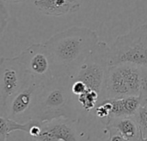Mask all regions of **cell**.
<instances>
[{
	"label": "cell",
	"mask_w": 147,
	"mask_h": 141,
	"mask_svg": "<svg viewBox=\"0 0 147 141\" xmlns=\"http://www.w3.org/2000/svg\"><path fill=\"white\" fill-rule=\"evenodd\" d=\"M98 34L86 27H71L44 42L53 77L75 78L87 56L98 44Z\"/></svg>",
	"instance_id": "obj_1"
},
{
	"label": "cell",
	"mask_w": 147,
	"mask_h": 141,
	"mask_svg": "<svg viewBox=\"0 0 147 141\" xmlns=\"http://www.w3.org/2000/svg\"><path fill=\"white\" fill-rule=\"evenodd\" d=\"M71 77H54L43 84L31 120L40 122L57 118H68L78 121V103L71 92Z\"/></svg>",
	"instance_id": "obj_2"
},
{
	"label": "cell",
	"mask_w": 147,
	"mask_h": 141,
	"mask_svg": "<svg viewBox=\"0 0 147 141\" xmlns=\"http://www.w3.org/2000/svg\"><path fill=\"white\" fill-rule=\"evenodd\" d=\"M147 67V23L119 35L109 48V65Z\"/></svg>",
	"instance_id": "obj_3"
},
{
	"label": "cell",
	"mask_w": 147,
	"mask_h": 141,
	"mask_svg": "<svg viewBox=\"0 0 147 141\" xmlns=\"http://www.w3.org/2000/svg\"><path fill=\"white\" fill-rule=\"evenodd\" d=\"M140 84L141 67L129 64L110 65L105 80L102 101L140 96Z\"/></svg>",
	"instance_id": "obj_4"
},
{
	"label": "cell",
	"mask_w": 147,
	"mask_h": 141,
	"mask_svg": "<svg viewBox=\"0 0 147 141\" xmlns=\"http://www.w3.org/2000/svg\"><path fill=\"white\" fill-rule=\"evenodd\" d=\"M109 48L110 47L106 42L99 41L81 65L74 78L84 82L88 89L99 93L101 101L107 73L110 66Z\"/></svg>",
	"instance_id": "obj_5"
},
{
	"label": "cell",
	"mask_w": 147,
	"mask_h": 141,
	"mask_svg": "<svg viewBox=\"0 0 147 141\" xmlns=\"http://www.w3.org/2000/svg\"><path fill=\"white\" fill-rule=\"evenodd\" d=\"M31 80L18 57L0 59V116L14 98Z\"/></svg>",
	"instance_id": "obj_6"
},
{
	"label": "cell",
	"mask_w": 147,
	"mask_h": 141,
	"mask_svg": "<svg viewBox=\"0 0 147 141\" xmlns=\"http://www.w3.org/2000/svg\"><path fill=\"white\" fill-rule=\"evenodd\" d=\"M17 57L31 79L46 84L54 78L50 58L44 43L29 46Z\"/></svg>",
	"instance_id": "obj_7"
},
{
	"label": "cell",
	"mask_w": 147,
	"mask_h": 141,
	"mask_svg": "<svg viewBox=\"0 0 147 141\" xmlns=\"http://www.w3.org/2000/svg\"><path fill=\"white\" fill-rule=\"evenodd\" d=\"M43 84H44L31 79L11 100L4 116L20 123L29 121Z\"/></svg>",
	"instance_id": "obj_8"
},
{
	"label": "cell",
	"mask_w": 147,
	"mask_h": 141,
	"mask_svg": "<svg viewBox=\"0 0 147 141\" xmlns=\"http://www.w3.org/2000/svg\"><path fill=\"white\" fill-rule=\"evenodd\" d=\"M77 120L57 118L41 123L43 130L59 141H80L77 129Z\"/></svg>",
	"instance_id": "obj_9"
},
{
	"label": "cell",
	"mask_w": 147,
	"mask_h": 141,
	"mask_svg": "<svg viewBox=\"0 0 147 141\" xmlns=\"http://www.w3.org/2000/svg\"><path fill=\"white\" fill-rule=\"evenodd\" d=\"M106 129L114 128L130 141H139L140 129L134 116L110 117L106 120Z\"/></svg>",
	"instance_id": "obj_10"
},
{
	"label": "cell",
	"mask_w": 147,
	"mask_h": 141,
	"mask_svg": "<svg viewBox=\"0 0 147 141\" xmlns=\"http://www.w3.org/2000/svg\"><path fill=\"white\" fill-rule=\"evenodd\" d=\"M34 6L44 15L60 16L78 11L80 3H72L68 0H34Z\"/></svg>",
	"instance_id": "obj_11"
},
{
	"label": "cell",
	"mask_w": 147,
	"mask_h": 141,
	"mask_svg": "<svg viewBox=\"0 0 147 141\" xmlns=\"http://www.w3.org/2000/svg\"><path fill=\"white\" fill-rule=\"evenodd\" d=\"M112 110L110 117H127L134 116L142 106L139 96H130L122 98H110Z\"/></svg>",
	"instance_id": "obj_12"
},
{
	"label": "cell",
	"mask_w": 147,
	"mask_h": 141,
	"mask_svg": "<svg viewBox=\"0 0 147 141\" xmlns=\"http://www.w3.org/2000/svg\"><path fill=\"white\" fill-rule=\"evenodd\" d=\"M32 120L26 123H20L5 116H0V141H5L8 135L15 131H23L28 134Z\"/></svg>",
	"instance_id": "obj_13"
},
{
	"label": "cell",
	"mask_w": 147,
	"mask_h": 141,
	"mask_svg": "<svg viewBox=\"0 0 147 141\" xmlns=\"http://www.w3.org/2000/svg\"><path fill=\"white\" fill-rule=\"evenodd\" d=\"M78 106L85 113L90 114L91 111L97 106L101 101V96L99 93L96 90L88 89L84 93L80 96H76Z\"/></svg>",
	"instance_id": "obj_14"
},
{
	"label": "cell",
	"mask_w": 147,
	"mask_h": 141,
	"mask_svg": "<svg viewBox=\"0 0 147 141\" xmlns=\"http://www.w3.org/2000/svg\"><path fill=\"white\" fill-rule=\"evenodd\" d=\"M139 128L140 129V132L144 137H147V109L145 105H142L138 112L134 115Z\"/></svg>",
	"instance_id": "obj_15"
},
{
	"label": "cell",
	"mask_w": 147,
	"mask_h": 141,
	"mask_svg": "<svg viewBox=\"0 0 147 141\" xmlns=\"http://www.w3.org/2000/svg\"><path fill=\"white\" fill-rule=\"evenodd\" d=\"M140 98L142 105L147 103V67H141V84L140 91Z\"/></svg>",
	"instance_id": "obj_16"
},
{
	"label": "cell",
	"mask_w": 147,
	"mask_h": 141,
	"mask_svg": "<svg viewBox=\"0 0 147 141\" xmlns=\"http://www.w3.org/2000/svg\"><path fill=\"white\" fill-rule=\"evenodd\" d=\"M5 141H34V138L26 132L15 131L8 135Z\"/></svg>",
	"instance_id": "obj_17"
},
{
	"label": "cell",
	"mask_w": 147,
	"mask_h": 141,
	"mask_svg": "<svg viewBox=\"0 0 147 141\" xmlns=\"http://www.w3.org/2000/svg\"><path fill=\"white\" fill-rule=\"evenodd\" d=\"M6 3L1 0L0 2V26H1V34L3 36V31L8 24L9 21V13L6 8Z\"/></svg>",
	"instance_id": "obj_18"
},
{
	"label": "cell",
	"mask_w": 147,
	"mask_h": 141,
	"mask_svg": "<svg viewBox=\"0 0 147 141\" xmlns=\"http://www.w3.org/2000/svg\"><path fill=\"white\" fill-rule=\"evenodd\" d=\"M87 90H88V87L84 82L78 80V79H73V82L71 84V92L75 96L82 95Z\"/></svg>",
	"instance_id": "obj_19"
},
{
	"label": "cell",
	"mask_w": 147,
	"mask_h": 141,
	"mask_svg": "<svg viewBox=\"0 0 147 141\" xmlns=\"http://www.w3.org/2000/svg\"><path fill=\"white\" fill-rule=\"evenodd\" d=\"M109 132V137L107 140V141H130L125 137H123L119 132H117L114 128H109L107 129Z\"/></svg>",
	"instance_id": "obj_20"
},
{
	"label": "cell",
	"mask_w": 147,
	"mask_h": 141,
	"mask_svg": "<svg viewBox=\"0 0 147 141\" xmlns=\"http://www.w3.org/2000/svg\"><path fill=\"white\" fill-rule=\"evenodd\" d=\"M3 2H5L7 4L10 3V4H14V3H22L26 0H3Z\"/></svg>",
	"instance_id": "obj_21"
},
{
	"label": "cell",
	"mask_w": 147,
	"mask_h": 141,
	"mask_svg": "<svg viewBox=\"0 0 147 141\" xmlns=\"http://www.w3.org/2000/svg\"><path fill=\"white\" fill-rule=\"evenodd\" d=\"M139 141H147V137H144L142 135V134H140V140Z\"/></svg>",
	"instance_id": "obj_22"
},
{
	"label": "cell",
	"mask_w": 147,
	"mask_h": 141,
	"mask_svg": "<svg viewBox=\"0 0 147 141\" xmlns=\"http://www.w3.org/2000/svg\"><path fill=\"white\" fill-rule=\"evenodd\" d=\"M68 1L71 2V3H78L79 0H68Z\"/></svg>",
	"instance_id": "obj_23"
},
{
	"label": "cell",
	"mask_w": 147,
	"mask_h": 141,
	"mask_svg": "<svg viewBox=\"0 0 147 141\" xmlns=\"http://www.w3.org/2000/svg\"><path fill=\"white\" fill-rule=\"evenodd\" d=\"M34 141H39L38 140H36V139H34Z\"/></svg>",
	"instance_id": "obj_24"
}]
</instances>
